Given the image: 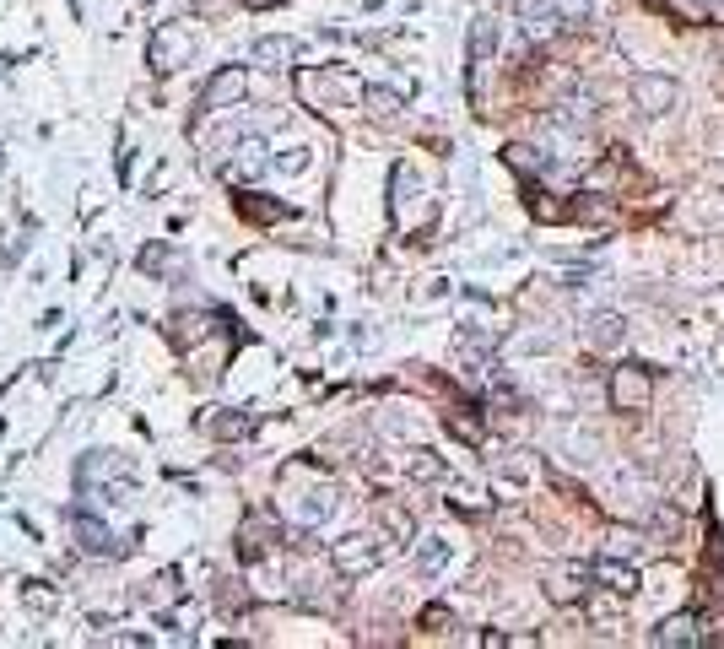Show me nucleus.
Returning <instances> with one entry per match:
<instances>
[{
	"label": "nucleus",
	"mask_w": 724,
	"mask_h": 649,
	"mask_svg": "<svg viewBox=\"0 0 724 649\" xmlns=\"http://www.w3.org/2000/svg\"><path fill=\"white\" fill-rule=\"evenodd\" d=\"M649 401H654V374L649 368H638V363H622L611 374V412H649Z\"/></svg>",
	"instance_id": "1"
},
{
	"label": "nucleus",
	"mask_w": 724,
	"mask_h": 649,
	"mask_svg": "<svg viewBox=\"0 0 724 649\" xmlns=\"http://www.w3.org/2000/svg\"><path fill=\"white\" fill-rule=\"evenodd\" d=\"M627 92H633L638 114H649V119L670 114V109H676V98H681V92H676V82H670V76H660V71H638V76H633V87H627Z\"/></svg>",
	"instance_id": "2"
},
{
	"label": "nucleus",
	"mask_w": 724,
	"mask_h": 649,
	"mask_svg": "<svg viewBox=\"0 0 724 649\" xmlns=\"http://www.w3.org/2000/svg\"><path fill=\"white\" fill-rule=\"evenodd\" d=\"M589 590H595V568L589 563H557L552 574H546V595H552L557 606H579Z\"/></svg>",
	"instance_id": "3"
},
{
	"label": "nucleus",
	"mask_w": 724,
	"mask_h": 649,
	"mask_svg": "<svg viewBox=\"0 0 724 649\" xmlns=\"http://www.w3.org/2000/svg\"><path fill=\"white\" fill-rule=\"evenodd\" d=\"M627 341V320L616 309H600V314H589L584 320V347H595V352H616Z\"/></svg>",
	"instance_id": "4"
},
{
	"label": "nucleus",
	"mask_w": 724,
	"mask_h": 649,
	"mask_svg": "<svg viewBox=\"0 0 724 649\" xmlns=\"http://www.w3.org/2000/svg\"><path fill=\"white\" fill-rule=\"evenodd\" d=\"M595 585H606L611 595H638L643 574H638V563H627V558H600L595 563Z\"/></svg>",
	"instance_id": "5"
},
{
	"label": "nucleus",
	"mask_w": 724,
	"mask_h": 649,
	"mask_svg": "<svg viewBox=\"0 0 724 649\" xmlns=\"http://www.w3.org/2000/svg\"><path fill=\"white\" fill-rule=\"evenodd\" d=\"M379 558L384 552L373 547V536H346L341 547H335V568H341V574H368Z\"/></svg>",
	"instance_id": "6"
},
{
	"label": "nucleus",
	"mask_w": 724,
	"mask_h": 649,
	"mask_svg": "<svg viewBox=\"0 0 724 649\" xmlns=\"http://www.w3.org/2000/svg\"><path fill=\"white\" fill-rule=\"evenodd\" d=\"M654 644H681V649H687V644H697V617L692 612H676V617H665L660 622V628H654Z\"/></svg>",
	"instance_id": "7"
},
{
	"label": "nucleus",
	"mask_w": 724,
	"mask_h": 649,
	"mask_svg": "<svg viewBox=\"0 0 724 649\" xmlns=\"http://www.w3.org/2000/svg\"><path fill=\"white\" fill-rule=\"evenodd\" d=\"M525 28H530V38H552L557 28H568V22H562L557 0H552V6H541V0H530V6H525Z\"/></svg>",
	"instance_id": "8"
},
{
	"label": "nucleus",
	"mask_w": 724,
	"mask_h": 649,
	"mask_svg": "<svg viewBox=\"0 0 724 649\" xmlns=\"http://www.w3.org/2000/svg\"><path fill=\"white\" fill-rule=\"evenodd\" d=\"M492 49H498V28H492V17H476V28H471V76L492 60Z\"/></svg>",
	"instance_id": "9"
},
{
	"label": "nucleus",
	"mask_w": 724,
	"mask_h": 649,
	"mask_svg": "<svg viewBox=\"0 0 724 649\" xmlns=\"http://www.w3.org/2000/svg\"><path fill=\"white\" fill-rule=\"evenodd\" d=\"M508 157V168H519V174H546V152H535V147H525V141H514V147L503 152Z\"/></svg>",
	"instance_id": "10"
},
{
	"label": "nucleus",
	"mask_w": 724,
	"mask_h": 649,
	"mask_svg": "<svg viewBox=\"0 0 724 649\" xmlns=\"http://www.w3.org/2000/svg\"><path fill=\"white\" fill-rule=\"evenodd\" d=\"M238 92H244V76H238V71H222L217 82L206 87V98H200V109H217L222 98H238Z\"/></svg>",
	"instance_id": "11"
},
{
	"label": "nucleus",
	"mask_w": 724,
	"mask_h": 649,
	"mask_svg": "<svg viewBox=\"0 0 724 649\" xmlns=\"http://www.w3.org/2000/svg\"><path fill=\"white\" fill-rule=\"evenodd\" d=\"M670 11H676L681 22H692V28H703L708 22V0H665Z\"/></svg>",
	"instance_id": "12"
},
{
	"label": "nucleus",
	"mask_w": 724,
	"mask_h": 649,
	"mask_svg": "<svg viewBox=\"0 0 724 649\" xmlns=\"http://www.w3.org/2000/svg\"><path fill=\"white\" fill-rule=\"evenodd\" d=\"M449 428L460 433L465 444H476V439H481V422L471 417V406H460V412H449Z\"/></svg>",
	"instance_id": "13"
},
{
	"label": "nucleus",
	"mask_w": 724,
	"mask_h": 649,
	"mask_svg": "<svg viewBox=\"0 0 724 649\" xmlns=\"http://www.w3.org/2000/svg\"><path fill=\"white\" fill-rule=\"evenodd\" d=\"M411 476H417V482H438V476H444V466H438V455L417 449V455H411Z\"/></svg>",
	"instance_id": "14"
},
{
	"label": "nucleus",
	"mask_w": 724,
	"mask_h": 649,
	"mask_svg": "<svg viewBox=\"0 0 724 649\" xmlns=\"http://www.w3.org/2000/svg\"><path fill=\"white\" fill-rule=\"evenodd\" d=\"M589 6H595V0H557V11H562V22H568V28H584V22H589Z\"/></svg>",
	"instance_id": "15"
},
{
	"label": "nucleus",
	"mask_w": 724,
	"mask_h": 649,
	"mask_svg": "<svg viewBox=\"0 0 724 649\" xmlns=\"http://www.w3.org/2000/svg\"><path fill=\"white\" fill-rule=\"evenodd\" d=\"M368 103H373V114H395L406 98H400V92H390V87H368Z\"/></svg>",
	"instance_id": "16"
},
{
	"label": "nucleus",
	"mask_w": 724,
	"mask_h": 649,
	"mask_svg": "<svg viewBox=\"0 0 724 649\" xmlns=\"http://www.w3.org/2000/svg\"><path fill=\"white\" fill-rule=\"evenodd\" d=\"M292 55H298L292 38H265V44H260V60H292Z\"/></svg>",
	"instance_id": "17"
},
{
	"label": "nucleus",
	"mask_w": 724,
	"mask_h": 649,
	"mask_svg": "<svg viewBox=\"0 0 724 649\" xmlns=\"http://www.w3.org/2000/svg\"><path fill=\"white\" fill-rule=\"evenodd\" d=\"M611 558H638V536L633 531H611Z\"/></svg>",
	"instance_id": "18"
},
{
	"label": "nucleus",
	"mask_w": 724,
	"mask_h": 649,
	"mask_svg": "<svg viewBox=\"0 0 724 649\" xmlns=\"http://www.w3.org/2000/svg\"><path fill=\"white\" fill-rule=\"evenodd\" d=\"M444 558H449V541H422V552H417V563H422V568H438Z\"/></svg>",
	"instance_id": "19"
}]
</instances>
